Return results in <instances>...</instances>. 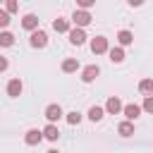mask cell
<instances>
[{
	"label": "cell",
	"mask_w": 153,
	"mask_h": 153,
	"mask_svg": "<svg viewBox=\"0 0 153 153\" xmlns=\"http://www.w3.org/2000/svg\"><path fill=\"white\" fill-rule=\"evenodd\" d=\"M105 117V108H100V105H91L88 108V120L91 122H100Z\"/></svg>",
	"instance_id": "5bb4252c"
},
{
	"label": "cell",
	"mask_w": 153,
	"mask_h": 153,
	"mask_svg": "<svg viewBox=\"0 0 153 153\" xmlns=\"http://www.w3.org/2000/svg\"><path fill=\"white\" fill-rule=\"evenodd\" d=\"M5 10H7L10 14H14V12L19 10V2H17V0H5Z\"/></svg>",
	"instance_id": "603a6c76"
},
{
	"label": "cell",
	"mask_w": 153,
	"mask_h": 153,
	"mask_svg": "<svg viewBox=\"0 0 153 153\" xmlns=\"http://www.w3.org/2000/svg\"><path fill=\"white\" fill-rule=\"evenodd\" d=\"M43 115H45V120H48V122H53V124H55L65 112H62V108H60L57 103H50V105L45 108V112H43Z\"/></svg>",
	"instance_id": "8992f818"
},
{
	"label": "cell",
	"mask_w": 153,
	"mask_h": 153,
	"mask_svg": "<svg viewBox=\"0 0 153 153\" xmlns=\"http://www.w3.org/2000/svg\"><path fill=\"white\" fill-rule=\"evenodd\" d=\"M48 153H60V151H55V148H50V151H48Z\"/></svg>",
	"instance_id": "83f0119b"
},
{
	"label": "cell",
	"mask_w": 153,
	"mask_h": 153,
	"mask_svg": "<svg viewBox=\"0 0 153 153\" xmlns=\"http://www.w3.org/2000/svg\"><path fill=\"white\" fill-rule=\"evenodd\" d=\"M98 74H100V67H98V65H88V67L81 69V81H84V84H91V81L98 79Z\"/></svg>",
	"instance_id": "5b68a950"
},
{
	"label": "cell",
	"mask_w": 153,
	"mask_h": 153,
	"mask_svg": "<svg viewBox=\"0 0 153 153\" xmlns=\"http://www.w3.org/2000/svg\"><path fill=\"white\" fill-rule=\"evenodd\" d=\"M105 112H108V115H117V112H122V100H120L117 96H110L108 103H105Z\"/></svg>",
	"instance_id": "ba28073f"
},
{
	"label": "cell",
	"mask_w": 153,
	"mask_h": 153,
	"mask_svg": "<svg viewBox=\"0 0 153 153\" xmlns=\"http://www.w3.org/2000/svg\"><path fill=\"white\" fill-rule=\"evenodd\" d=\"M67 122H69V124H79V122H81V112H76V110L67 112Z\"/></svg>",
	"instance_id": "7402d4cb"
},
{
	"label": "cell",
	"mask_w": 153,
	"mask_h": 153,
	"mask_svg": "<svg viewBox=\"0 0 153 153\" xmlns=\"http://www.w3.org/2000/svg\"><path fill=\"white\" fill-rule=\"evenodd\" d=\"M76 69H79V60H76V57L62 60V72H65V74H72V72H76Z\"/></svg>",
	"instance_id": "e0dca14e"
},
{
	"label": "cell",
	"mask_w": 153,
	"mask_h": 153,
	"mask_svg": "<svg viewBox=\"0 0 153 153\" xmlns=\"http://www.w3.org/2000/svg\"><path fill=\"white\" fill-rule=\"evenodd\" d=\"M122 115H124L127 120H131V122H134V120L141 115V108H139V105H134V103H129V105H122Z\"/></svg>",
	"instance_id": "9c48e42d"
},
{
	"label": "cell",
	"mask_w": 153,
	"mask_h": 153,
	"mask_svg": "<svg viewBox=\"0 0 153 153\" xmlns=\"http://www.w3.org/2000/svg\"><path fill=\"white\" fill-rule=\"evenodd\" d=\"M139 91L141 93H153V79H141L139 81Z\"/></svg>",
	"instance_id": "ffe728a7"
},
{
	"label": "cell",
	"mask_w": 153,
	"mask_h": 153,
	"mask_svg": "<svg viewBox=\"0 0 153 153\" xmlns=\"http://www.w3.org/2000/svg\"><path fill=\"white\" fill-rule=\"evenodd\" d=\"M108 38L105 36H96L93 41H91V53L93 55H103V53H108Z\"/></svg>",
	"instance_id": "277c9868"
},
{
	"label": "cell",
	"mask_w": 153,
	"mask_h": 153,
	"mask_svg": "<svg viewBox=\"0 0 153 153\" xmlns=\"http://www.w3.org/2000/svg\"><path fill=\"white\" fill-rule=\"evenodd\" d=\"M53 29H55L57 33H67V31H69V19H62V17H57V19L53 22Z\"/></svg>",
	"instance_id": "ac0fdd59"
},
{
	"label": "cell",
	"mask_w": 153,
	"mask_h": 153,
	"mask_svg": "<svg viewBox=\"0 0 153 153\" xmlns=\"http://www.w3.org/2000/svg\"><path fill=\"white\" fill-rule=\"evenodd\" d=\"M67 33H69V43H72V45H84V43H86V31H84L81 26H74V29H69Z\"/></svg>",
	"instance_id": "3957f363"
},
{
	"label": "cell",
	"mask_w": 153,
	"mask_h": 153,
	"mask_svg": "<svg viewBox=\"0 0 153 153\" xmlns=\"http://www.w3.org/2000/svg\"><path fill=\"white\" fill-rule=\"evenodd\" d=\"M41 139H43V131H41V129H29V131L24 134V143H26V146H38Z\"/></svg>",
	"instance_id": "52a82bcc"
},
{
	"label": "cell",
	"mask_w": 153,
	"mask_h": 153,
	"mask_svg": "<svg viewBox=\"0 0 153 153\" xmlns=\"http://www.w3.org/2000/svg\"><path fill=\"white\" fill-rule=\"evenodd\" d=\"M29 43H31V48H45L48 45V33L41 31V29H33L31 36H29Z\"/></svg>",
	"instance_id": "6da1fadb"
},
{
	"label": "cell",
	"mask_w": 153,
	"mask_h": 153,
	"mask_svg": "<svg viewBox=\"0 0 153 153\" xmlns=\"http://www.w3.org/2000/svg\"><path fill=\"white\" fill-rule=\"evenodd\" d=\"M143 110L153 115V96H146V100H143Z\"/></svg>",
	"instance_id": "cb8c5ba5"
},
{
	"label": "cell",
	"mask_w": 153,
	"mask_h": 153,
	"mask_svg": "<svg viewBox=\"0 0 153 153\" xmlns=\"http://www.w3.org/2000/svg\"><path fill=\"white\" fill-rule=\"evenodd\" d=\"M0 45H2V48L14 45V36H12L10 31H0Z\"/></svg>",
	"instance_id": "d6986e66"
},
{
	"label": "cell",
	"mask_w": 153,
	"mask_h": 153,
	"mask_svg": "<svg viewBox=\"0 0 153 153\" xmlns=\"http://www.w3.org/2000/svg\"><path fill=\"white\" fill-rule=\"evenodd\" d=\"M76 5H79V10H88L96 5V0H76Z\"/></svg>",
	"instance_id": "d4e9b609"
},
{
	"label": "cell",
	"mask_w": 153,
	"mask_h": 153,
	"mask_svg": "<svg viewBox=\"0 0 153 153\" xmlns=\"http://www.w3.org/2000/svg\"><path fill=\"white\" fill-rule=\"evenodd\" d=\"M127 2H129L131 7H141V5H143V0H127Z\"/></svg>",
	"instance_id": "4316f807"
},
{
	"label": "cell",
	"mask_w": 153,
	"mask_h": 153,
	"mask_svg": "<svg viewBox=\"0 0 153 153\" xmlns=\"http://www.w3.org/2000/svg\"><path fill=\"white\" fill-rule=\"evenodd\" d=\"M10 22H12V19H10V12H7V10H0V29H7Z\"/></svg>",
	"instance_id": "44dd1931"
},
{
	"label": "cell",
	"mask_w": 153,
	"mask_h": 153,
	"mask_svg": "<svg viewBox=\"0 0 153 153\" xmlns=\"http://www.w3.org/2000/svg\"><path fill=\"white\" fill-rule=\"evenodd\" d=\"M72 24L74 26H88L91 24V12L88 10H74V14H72Z\"/></svg>",
	"instance_id": "7a4b0ae2"
},
{
	"label": "cell",
	"mask_w": 153,
	"mask_h": 153,
	"mask_svg": "<svg viewBox=\"0 0 153 153\" xmlns=\"http://www.w3.org/2000/svg\"><path fill=\"white\" fill-rule=\"evenodd\" d=\"M117 134H120V136H124V139H127V136H131V134H134V124H131V120L120 122V124H117Z\"/></svg>",
	"instance_id": "9a60e30c"
},
{
	"label": "cell",
	"mask_w": 153,
	"mask_h": 153,
	"mask_svg": "<svg viewBox=\"0 0 153 153\" xmlns=\"http://www.w3.org/2000/svg\"><path fill=\"white\" fill-rule=\"evenodd\" d=\"M7 96H10V98H19V96H22V81H19V79H10V84H7Z\"/></svg>",
	"instance_id": "7c38bea8"
},
{
	"label": "cell",
	"mask_w": 153,
	"mask_h": 153,
	"mask_svg": "<svg viewBox=\"0 0 153 153\" xmlns=\"http://www.w3.org/2000/svg\"><path fill=\"white\" fill-rule=\"evenodd\" d=\"M7 67H10V62H7V57H2V55H0V72H5Z\"/></svg>",
	"instance_id": "484cf974"
},
{
	"label": "cell",
	"mask_w": 153,
	"mask_h": 153,
	"mask_svg": "<svg viewBox=\"0 0 153 153\" xmlns=\"http://www.w3.org/2000/svg\"><path fill=\"white\" fill-rule=\"evenodd\" d=\"M117 43L124 48V45H131L134 43V33L129 31V29H122V31H117Z\"/></svg>",
	"instance_id": "30bf717a"
},
{
	"label": "cell",
	"mask_w": 153,
	"mask_h": 153,
	"mask_svg": "<svg viewBox=\"0 0 153 153\" xmlns=\"http://www.w3.org/2000/svg\"><path fill=\"white\" fill-rule=\"evenodd\" d=\"M22 26L26 29V31H33V29H38V17L36 14H24V19H22Z\"/></svg>",
	"instance_id": "4fadbf2b"
},
{
	"label": "cell",
	"mask_w": 153,
	"mask_h": 153,
	"mask_svg": "<svg viewBox=\"0 0 153 153\" xmlns=\"http://www.w3.org/2000/svg\"><path fill=\"white\" fill-rule=\"evenodd\" d=\"M43 139H48V141H57V139H60V129H57L53 122H48V127L43 129Z\"/></svg>",
	"instance_id": "2e32d148"
},
{
	"label": "cell",
	"mask_w": 153,
	"mask_h": 153,
	"mask_svg": "<svg viewBox=\"0 0 153 153\" xmlns=\"http://www.w3.org/2000/svg\"><path fill=\"white\" fill-rule=\"evenodd\" d=\"M108 55H110V62H115V65L124 62V48H122V45H117V48H108Z\"/></svg>",
	"instance_id": "8fae6325"
}]
</instances>
